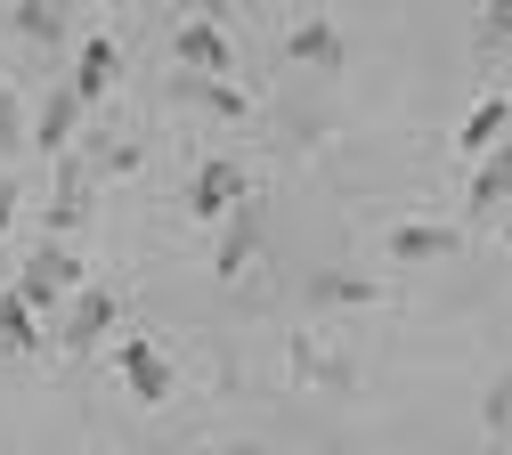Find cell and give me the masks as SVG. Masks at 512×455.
Wrapping results in <instances>:
<instances>
[{"mask_svg": "<svg viewBox=\"0 0 512 455\" xmlns=\"http://www.w3.org/2000/svg\"><path fill=\"white\" fill-rule=\"evenodd\" d=\"M17 293H25L33 309H66V301L82 293V252H74L66 236H41L33 260L17 269Z\"/></svg>", "mask_w": 512, "mask_h": 455, "instance_id": "cell-1", "label": "cell"}, {"mask_svg": "<svg viewBox=\"0 0 512 455\" xmlns=\"http://www.w3.org/2000/svg\"><path fill=\"white\" fill-rule=\"evenodd\" d=\"M114 374H122V390H131L139 407H163L171 382H179V374H171V350H163L155 334H122V342H114Z\"/></svg>", "mask_w": 512, "mask_h": 455, "instance_id": "cell-2", "label": "cell"}, {"mask_svg": "<svg viewBox=\"0 0 512 455\" xmlns=\"http://www.w3.org/2000/svg\"><path fill=\"white\" fill-rule=\"evenodd\" d=\"M244 204H252V171L244 163H228V155L196 163V179H187V212H196V220H228Z\"/></svg>", "mask_w": 512, "mask_h": 455, "instance_id": "cell-3", "label": "cell"}, {"mask_svg": "<svg viewBox=\"0 0 512 455\" xmlns=\"http://www.w3.org/2000/svg\"><path fill=\"white\" fill-rule=\"evenodd\" d=\"M171 49H179V65H187V74H212V82H228V57H236V41H228V25H220V17H187V25L171 33Z\"/></svg>", "mask_w": 512, "mask_h": 455, "instance_id": "cell-4", "label": "cell"}, {"mask_svg": "<svg viewBox=\"0 0 512 455\" xmlns=\"http://www.w3.org/2000/svg\"><path fill=\"white\" fill-rule=\"evenodd\" d=\"M114 317H122V301H114L106 285H82V293L66 301V334H57V342H66V350H90V342L106 334Z\"/></svg>", "mask_w": 512, "mask_h": 455, "instance_id": "cell-5", "label": "cell"}, {"mask_svg": "<svg viewBox=\"0 0 512 455\" xmlns=\"http://www.w3.org/2000/svg\"><path fill=\"white\" fill-rule=\"evenodd\" d=\"M252 252H261V212L244 204V212H228V220H220V244H212V269H220V277H244V269H252Z\"/></svg>", "mask_w": 512, "mask_h": 455, "instance_id": "cell-6", "label": "cell"}, {"mask_svg": "<svg viewBox=\"0 0 512 455\" xmlns=\"http://www.w3.org/2000/svg\"><path fill=\"white\" fill-rule=\"evenodd\" d=\"M90 220V163H57V204H49V236H66Z\"/></svg>", "mask_w": 512, "mask_h": 455, "instance_id": "cell-7", "label": "cell"}, {"mask_svg": "<svg viewBox=\"0 0 512 455\" xmlns=\"http://www.w3.org/2000/svg\"><path fill=\"white\" fill-rule=\"evenodd\" d=\"M114 74H122V49L98 33V41H82V57H74V98L82 106H98L106 90H114Z\"/></svg>", "mask_w": 512, "mask_h": 455, "instance_id": "cell-8", "label": "cell"}, {"mask_svg": "<svg viewBox=\"0 0 512 455\" xmlns=\"http://www.w3.org/2000/svg\"><path fill=\"white\" fill-rule=\"evenodd\" d=\"M74 122H82V98H74V82H66V90L41 98V114H33V147H41V155H66Z\"/></svg>", "mask_w": 512, "mask_h": 455, "instance_id": "cell-9", "label": "cell"}, {"mask_svg": "<svg viewBox=\"0 0 512 455\" xmlns=\"http://www.w3.org/2000/svg\"><path fill=\"white\" fill-rule=\"evenodd\" d=\"M504 130H512V98H480V106L464 114V130H456V147H464V155H496Z\"/></svg>", "mask_w": 512, "mask_h": 455, "instance_id": "cell-10", "label": "cell"}, {"mask_svg": "<svg viewBox=\"0 0 512 455\" xmlns=\"http://www.w3.org/2000/svg\"><path fill=\"white\" fill-rule=\"evenodd\" d=\"M456 252V228H439V220H399L391 228V260H447Z\"/></svg>", "mask_w": 512, "mask_h": 455, "instance_id": "cell-11", "label": "cell"}, {"mask_svg": "<svg viewBox=\"0 0 512 455\" xmlns=\"http://www.w3.org/2000/svg\"><path fill=\"white\" fill-rule=\"evenodd\" d=\"M0 342H9V350H41V309L9 285V293H0Z\"/></svg>", "mask_w": 512, "mask_h": 455, "instance_id": "cell-12", "label": "cell"}, {"mask_svg": "<svg viewBox=\"0 0 512 455\" xmlns=\"http://www.w3.org/2000/svg\"><path fill=\"white\" fill-rule=\"evenodd\" d=\"M293 374H301V382H326V390H342V382H350V358L317 350V342L301 334V342H293Z\"/></svg>", "mask_w": 512, "mask_h": 455, "instance_id": "cell-13", "label": "cell"}, {"mask_svg": "<svg viewBox=\"0 0 512 455\" xmlns=\"http://www.w3.org/2000/svg\"><path fill=\"white\" fill-rule=\"evenodd\" d=\"M512 195V147H496L480 171H472V212H488V204H504Z\"/></svg>", "mask_w": 512, "mask_h": 455, "instance_id": "cell-14", "label": "cell"}, {"mask_svg": "<svg viewBox=\"0 0 512 455\" xmlns=\"http://www.w3.org/2000/svg\"><path fill=\"white\" fill-rule=\"evenodd\" d=\"M187 90L204 98V114H228V122H244V114H252V98H244L236 82H187Z\"/></svg>", "mask_w": 512, "mask_h": 455, "instance_id": "cell-15", "label": "cell"}, {"mask_svg": "<svg viewBox=\"0 0 512 455\" xmlns=\"http://www.w3.org/2000/svg\"><path fill=\"white\" fill-rule=\"evenodd\" d=\"M285 49H293V57H301V65H334V57H342V41H334V33H326V25H301V33H293V41H285Z\"/></svg>", "mask_w": 512, "mask_h": 455, "instance_id": "cell-16", "label": "cell"}, {"mask_svg": "<svg viewBox=\"0 0 512 455\" xmlns=\"http://www.w3.org/2000/svg\"><path fill=\"white\" fill-rule=\"evenodd\" d=\"M25 139H33V122L17 114V90H9V82H0V155H17Z\"/></svg>", "mask_w": 512, "mask_h": 455, "instance_id": "cell-17", "label": "cell"}, {"mask_svg": "<svg viewBox=\"0 0 512 455\" xmlns=\"http://www.w3.org/2000/svg\"><path fill=\"white\" fill-rule=\"evenodd\" d=\"M25 33H41V41H57V0H25Z\"/></svg>", "mask_w": 512, "mask_h": 455, "instance_id": "cell-18", "label": "cell"}, {"mask_svg": "<svg viewBox=\"0 0 512 455\" xmlns=\"http://www.w3.org/2000/svg\"><path fill=\"white\" fill-rule=\"evenodd\" d=\"M17 204H25V187H17V171H0V236L17 228Z\"/></svg>", "mask_w": 512, "mask_h": 455, "instance_id": "cell-19", "label": "cell"}, {"mask_svg": "<svg viewBox=\"0 0 512 455\" xmlns=\"http://www.w3.org/2000/svg\"><path fill=\"white\" fill-rule=\"evenodd\" d=\"M488 41H512V0H488V17H480Z\"/></svg>", "mask_w": 512, "mask_h": 455, "instance_id": "cell-20", "label": "cell"}, {"mask_svg": "<svg viewBox=\"0 0 512 455\" xmlns=\"http://www.w3.org/2000/svg\"><path fill=\"white\" fill-rule=\"evenodd\" d=\"M488 423H512V382L496 390V407H488Z\"/></svg>", "mask_w": 512, "mask_h": 455, "instance_id": "cell-21", "label": "cell"}, {"mask_svg": "<svg viewBox=\"0 0 512 455\" xmlns=\"http://www.w3.org/2000/svg\"><path fill=\"white\" fill-rule=\"evenodd\" d=\"M212 455H269V447H252V439H228V447H212Z\"/></svg>", "mask_w": 512, "mask_h": 455, "instance_id": "cell-22", "label": "cell"}, {"mask_svg": "<svg viewBox=\"0 0 512 455\" xmlns=\"http://www.w3.org/2000/svg\"><path fill=\"white\" fill-rule=\"evenodd\" d=\"M504 244H512V220H504Z\"/></svg>", "mask_w": 512, "mask_h": 455, "instance_id": "cell-23", "label": "cell"}]
</instances>
